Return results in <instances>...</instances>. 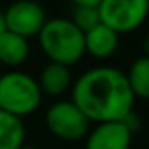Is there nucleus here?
<instances>
[{"label":"nucleus","instance_id":"nucleus-4","mask_svg":"<svg viewBox=\"0 0 149 149\" xmlns=\"http://www.w3.org/2000/svg\"><path fill=\"white\" fill-rule=\"evenodd\" d=\"M91 121L72 100L54 102L46 112L47 130L60 140L76 142L88 135Z\"/></svg>","mask_w":149,"mask_h":149},{"label":"nucleus","instance_id":"nucleus-7","mask_svg":"<svg viewBox=\"0 0 149 149\" xmlns=\"http://www.w3.org/2000/svg\"><path fill=\"white\" fill-rule=\"evenodd\" d=\"M133 133L123 121L97 123L86 135V149H130Z\"/></svg>","mask_w":149,"mask_h":149},{"label":"nucleus","instance_id":"nucleus-16","mask_svg":"<svg viewBox=\"0 0 149 149\" xmlns=\"http://www.w3.org/2000/svg\"><path fill=\"white\" fill-rule=\"evenodd\" d=\"M6 21H4V11H0V35H2L6 32Z\"/></svg>","mask_w":149,"mask_h":149},{"label":"nucleus","instance_id":"nucleus-12","mask_svg":"<svg viewBox=\"0 0 149 149\" xmlns=\"http://www.w3.org/2000/svg\"><path fill=\"white\" fill-rule=\"evenodd\" d=\"M126 79L135 98L149 100V56H140L130 65Z\"/></svg>","mask_w":149,"mask_h":149},{"label":"nucleus","instance_id":"nucleus-1","mask_svg":"<svg viewBox=\"0 0 149 149\" xmlns=\"http://www.w3.org/2000/svg\"><path fill=\"white\" fill-rule=\"evenodd\" d=\"M72 102L90 121H121L133 111L135 97L126 74L116 67H95L72 84Z\"/></svg>","mask_w":149,"mask_h":149},{"label":"nucleus","instance_id":"nucleus-18","mask_svg":"<svg viewBox=\"0 0 149 149\" xmlns=\"http://www.w3.org/2000/svg\"><path fill=\"white\" fill-rule=\"evenodd\" d=\"M19 149H39V147H33V146H21Z\"/></svg>","mask_w":149,"mask_h":149},{"label":"nucleus","instance_id":"nucleus-6","mask_svg":"<svg viewBox=\"0 0 149 149\" xmlns=\"http://www.w3.org/2000/svg\"><path fill=\"white\" fill-rule=\"evenodd\" d=\"M6 28L26 39L39 35L47 21L46 9L35 0H16L4 11Z\"/></svg>","mask_w":149,"mask_h":149},{"label":"nucleus","instance_id":"nucleus-3","mask_svg":"<svg viewBox=\"0 0 149 149\" xmlns=\"http://www.w3.org/2000/svg\"><path fill=\"white\" fill-rule=\"evenodd\" d=\"M42 102L39 83L26 72L11 70L0 76V109L25 118L33 114Z\"/></svg>","mask_w":149,"mask_h":149},{"label":"nucleus","instance_id":"nucleus-11","mask_svg":"<svg viewBox=\"0 0 149 149\" xmlns=\"http://www.w3.org/2000/svg\"><path fill=\"white\" fill-rule=\"evenodd\" d=\"M25 137L23 119L0 109V149H19L25 146Z\"/></svg>","mask_w":149,"mask_h":149},{"label":"nucleus","instance_id":"nucleus-17","mask_svg":"<svg viewBox=\"0 0 149 149\" xmlns=\"http://www.w3.org/2000/svg\"><path fill=\"white\" fill-rule=\"evenodd\" d=\"M144 53H146V56H149V33L144 37Z\"/></svg>","mask_w":149,"mask_h":149},{"label":"nucleus","instance_id":"nucleus-14","mask_svg":"<svg viewBox=\"0 0 149 149\" xmlns=\"http://www.w3.org/2000/svg\"><path fill=\"white\" fill-rule=\"evenodd\" d=\"M121 121L128 126V130H130L132 133H135V132L140 128V125H142V119L137 116V112H135V111H130V112H128V114L121 119Z\"/></svg>","mask_w":149,"mask_h":149},{"label":"nucleus","instance_id":"nucleus-8","mask_svg":"<svg viewBox=\"0 0 149 149\" xmlns=\"http://www.w3.org/2000/svg\"><path fill=\"white\" fill-rule=\"evenodd\" d=\"M119 33L104 23H98L84 33V51L97 60H105L118 51Z\"/></svg>","mask_w":149,"mask_h":149},{"label":"nucleus","instance_id":"nucleus-5","mask_svg":"<svg viewBox=\"0 0 149 149\" xmlns=\"http://www.w3.org/2000/svg\"><path fill=\"white\" fill-rule=\"evenodd\" d=\"M100 19L114 32L132 33L144 25L149 16V0H102Z\"/></svg>","mask_w":149,"mask_h":149},{"label":"nucleus","instance_id":"nucleus-9","mask_svg":"<svg viewBox=\"0 0 149 149\" xmlns=\"http://www.w3.org/2000/svg\"><path fill=\"white\" fill-rule=\"evenodd\" d=\"M39 86L42 95H49V97H60L63 93H67L72 86V74H70V67L63 65V63H56V61H49L39 77Z\"/></svg>","mask_w":149,"mask_h":149},{"label":"nucleus","instance_id":"nucleus-13","mask_svg":"<svg viewBox=\"0 0 149 149\" xmlns=\"http://www.w3.org/2000/svg\"><path fill=\"white\" fill-rule=\"evenodd\" d=\"M72 23L76 25L83 33H86V32L91 30L93 26H97L98 23H102L98 7H91V6H76V7H74V13H72Z\"/></svg>","mask_w":149,"mask_h":149},{"label":"nucleus","instance_id":"nucleus-15","mask_svg":"<svg viewBox=\"0 0 149 149\" xmlns=\"http://www.w3.org/2000/svg\"><path fill=\"white\" fill-rule=\"evenodd\" d=\"M74 6H91V7H98L102 0H72Z\"/></svg>","mask_w":149,"mask_h":149},{"label":"nucleus","instance_id":"nucleus-10","mask_svg":"<svg viewBox=\"0 0 149 149\" xmlns=\"http://www.w3.org/2000/svg\"><path fill=\"white\" fill-rule=\"evenodd\" d=\"M30 56V44L28 39L18 35L11 30H6L0 35V63L16 68L23 65Z\"/></svg>","mask_w":149,"mask_h":149},{"label":"nucleus","instance_id":"nucleus-2","mask_svg":"<svg viewBox=\"0 0 149 149\" xmlns=\"http://www.w3.org/2000/svg\"><path fill=\"white\" fill-rule=\"evenodd\" d=\"M39 44L49 61L67 67L77 63L84 56V33L67 18L47 19L39 32Z\"/></svg>","mask_w":149,"mask_h":149}]
</instances>
